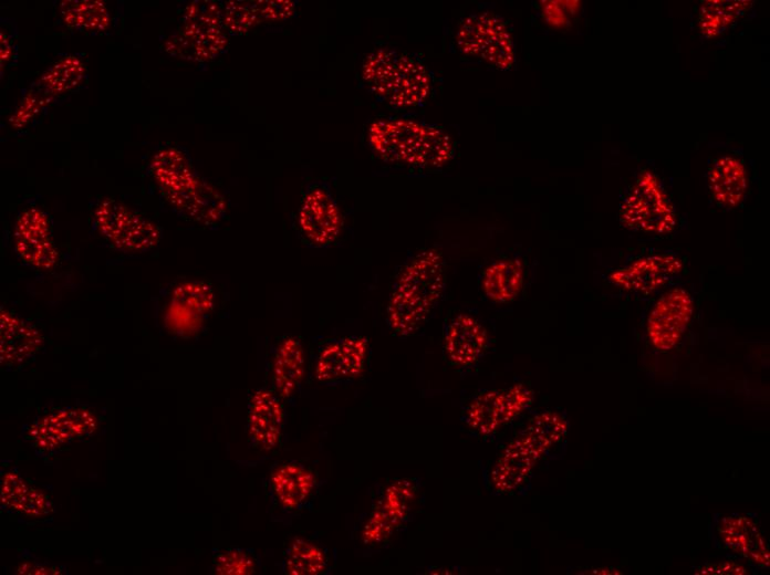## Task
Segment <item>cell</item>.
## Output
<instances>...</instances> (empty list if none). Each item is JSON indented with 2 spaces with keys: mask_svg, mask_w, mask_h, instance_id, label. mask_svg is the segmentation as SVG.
<instances>
[{
  "mask_svg": "<svg viewBox=\"0 0 770 575\" xmlns=\"http://www.w3.org/2000/svg\"><path fill=\"white\" fill-rule=\"evenodd\" d=\"M407 490L397 483L388 489L366 524L364 536L368 541H379L386 536L406 513Z\"/></svg>",
  "mask_w": 770,
  "mask_h": 575,
  "instance_id": "25",
  "label": "cell"
},
{
  "mask_svg": "<svg viewBox=\"0 0 770 575\" xmlns=\"http://www.w3.org/2000/svg\"><path fill=\"white\" fill-rule=\"evenodd\" d=\"M708 187L712 199L719 206H738L748 188V175L742 161L732 156L716 159L708 172Z\"/></svg>",
  "mask_w": 770,
  "mask_h": 575,
  "instance_id": "22",
  "label": "cell"
},
{
  "mask_svg": "<svg viewBox=\"0 0 770 575\" xmlns=\"http://www.w3.org/2000/svg\"><path fill=\"white\" fill-rule=\"evenodd\" d=\"M95 418L84 409H63L35 421L28 433L37 448L50 450L93 431Z\"/></svg>",
  "mask_w": 770,
  "mask_h": 575,
  "instance_id": "18",
  "label": "cell"
},
{
  "mask_svg": "<svg viewBox=\"0 0 770 575\" xmlns=\"http://www.w3.org/2000/svg\"><path fill=\"white\" fill-rule=\"evenodd\" d=\"M214 569L217 574L248 575L256 572V562L244 550L228 548L215 555Z\"/></svg>",
  "mask_w": 770,
  "mask_h": 575,
  "instance_id": "33",
  "label": "cell"
},
{
  "mask_svg": "<svg viewBox=\"0 0 770 575\" xmlns=\"http://www.w3.org/2000/svg\"><path fill=\"white\" fill-rule=\"evenodd\" d=\"M694 311L691 295L681 288L664 293L654 304L647 318V333L653 346L669 351L677 345Z\"/></svg>",
  "mask_w": 770,
  "mask_h": 575,
  "instance_id": "12",
  "label": "cell"
},
{
  "mask_svg": "<svg viewBox=\"0 0 770 575\" xmlns=\"http://www.w3.org/2000/svg\"><path fill=\"white\" fill-rule=\"evenodd\" d=\"M284 419L281 398L267 388L256 390L248 406V435L252 446L262 451L277 448L281 441Z\"/></svg>",
  "mask_w": 770,
  "mask_h": 575,
  "instance_id": "17",
  "label": "cell"
},
{
  "mask_svg": "<svg viewBox=\"0 0 770 575\" xmlns=\"http://www.w3.org/2000/svg\"><path fill=\"white\" fill-rule=\"evenodd\" d=\"M523 285V266L519 260L504 259L489 264L481 275L485 295L497 303L514 300Z\"/></svg>",
  "mask_w": 770,
  "mask_h": 575,
  "instance_id": "23",
  "label": "cell"
},
{
  "mask_svg": "<svg viewBox=\"0 0 770 575\" xmlns=\"http://www.w3.org/2000/svg\"><path fill=\"white\" fill-rule=\"evenodd\" d=\"M532 400L533 391L523 384L485 390L470 401L462 419L480 436H490L526 410Z\"/></svg>",
  "mask_w": 770,
  "mask_h": 575,
  "instance_id": "10",
  "label": "cell"
},
{
  "mask_svg": "<svg viewBox=\"0 0 770 575\" xmlns=\"http://www.w3.org/2000/svg\"><path fill=\"white\" fill-rule=\"evenodd\" d=\"M304 363L300 338L283 337L275 347L271 367L273 391L281 399H291L299 393L304 376Z\"/></svg>",
  "mask_w": 770,
  "mask_h": 575,
  "instance_id": "20",
  "label": "cell"
},
{
  "mask_svg": "<svg viewBox=\"0 0 770 575\" xmlns=\"http://www.w3.org/2000/svg\"><path fill=\"white\" fill-rule=\"evenodd\" d=\"M15 250L23 262L42 269L51 268L58 258L51 238L48 215L38 208H28L18 218L14 229Z\"/></svg>",
  "mask_w": 770,
  "mask_h": 575,
  "instance_id": "13",
  "label": "cell"
},
{
  "mask_svg": "<svg viewBox=\"0 0 770 575\" xmlns=\"http://www.w3.org/2000/svg\"><path fill=\"white\" fill-rule=\"evenodd\" d=\"M174 297L178 306L200 316L206 315L214 306L212 289L202 282L180 284Z\"/></svg>",
  "mask_w": 770,
  "mask_h": 575,
  "instance_id": "31",
  "label": "cell"
},
{
  "mask_svg": "<svg viewBox=\"0 0 770 575\" xmlns=\"http://www.w3.org/2000/svg\"><path fill=\"white\" fill-rule=\"evenodd\" d=\"M751 1L707 0L701 1L698 27L706 38H715L726 31L750 7Z\"/></svg>",
  "mask_w": 770,
  "mask_h": 575,
  "instance_id": "26",
  "label": "cell"
},
{
  "mask_svg": "<svg viewBox=\"0 0 770 575\" xmlns=\"http://www.w3.org/2000/svg\"><path fill=\"white\" fill-rule=\"evenodd\" d=\"M489 347L483 325L466 313H459L445 323L444 352L450 364L459 367L477 363Z\"/></svg>",
  "mask_w": 770,
  "mask_h": 575,
  "instance_id": "15",
  "label": "cell"
},
{
  "mask_svg": "<svg viewBox=\"0 0 770 575\" xmlns=\"http://www.w3.org/2000/svg\"><path fill=\"white\" fill-rule=\"evenodd\" d=\"M457 44L464 54L500 70L510 69L516 60L506 22L491 12L475 13L464 19L457 31Z\"/></svg>",
  "mask_w": 770,
  "mask_h": 575,
  "instance_id": "8",
  "label": "cell"
},
{
  "mask_svg": "<svg viewBox=\"0 0 770 575\" xmlns=\"http://www.w3.org/2000/svg\"><path fill=\"white\" fill-rule=\"evenodd\" d=\"M446 285L445 259L436 249L412 258L395 280L387 304V323L398 336L416 333L439 302Z\"/></svg>",
  "mask_w": 770,
  "mask_h": 575,
  "instance_id": "1",
  "label": "cell"
},
{
  "mask_svg": "<svg viewBox=\"0 0 770 575\" xmlns=\"http://www.w3.org/2000/svg\"><path fill=\"white\" fill-rule=\"evenodd\" d=\"M621 223L648 234H668L677 223L675 209L659 179L649 170L641 172L620 208Z\"/></svg>",
  "mask_w": 770,
  "mask_h": 575,
  "instance_id": "6",
  "label": "cell"
},
{
  "mask_svg": "<svg viewBox=\"0 0 770 575\" xmlns=\"http://www.w3.org/2000/svg\"><path fill=\"white\" fill-rule=\"evenodd\" d=\"M550 447L535 437L523 433L511 441L498 457L491 471V482L501 492H508L521 485L540 457Z\"/></svg>",
  "mask_w": 770,
  "mask_h": 575,
  "instance_id": "14",
  "label": "cell"
},
{
  "mask_svg": "<svg viewBox=\"0 0 770 575\" xmlns=\"http://www.w3.org/2000/svg\"><path fill=\"white\" fill-rule=\"evenodd\" d=\"M368 144L383 161L439 168L454 157L451 137L440 127L409 117H383L368 127Z\"/></svg>",
  "mask_w": 770,
  "mask_h": 575,
  "instance_id": "2",
  "label": "cell"
},
{
  "mask_svg": "<svg viewBox=\"0 0 770 575\" xmlns=\"http://www.w3.org/2000/svg\"><path fill=\"white\" fill-rule=\"evenodd\" d=\"M94 222L104 237L125 251L148 250L159 240L153 222L114 199L105 198L97 205Z\"/></svg>",
  "mask_w": 770,
  "mask_h": 575,
  "instance_id": "9",
  "label": "cell"
},
{
  "mask_svg": "<svg viewBox=\"0 0 770 575\" xmlns=\"http://www.w3.org/2000/svg\"><path fill=\"white\" fill-rule=\"evenodd\" d=\"M566 429L568 424L561 415L554 411H544L531 420L524 432L551 447L565 436Z\"/></svg>",
  "mask_w": 770,
  "mask_h": 575,
  "instance_id": "32",
  "label": "cell"
},
{
  "mask_svg": "<svg viewBox=\"0 0 770 575\" xmlns=\"http://www.w3.org/2000/svg\"><path fill=\"white\" fill-rule=\"evenodd\" d=\"M150 168L162 194L181 217L210 224L225 216V198L197 174L189 156L181 149L169 147L160 150Z\"/></svg>",
  "mask_w": 770,
  "mask_h": 575,
  "instance_id": "3",
  "label": "cell"
},
{
  "mask_svg": "<svg viewBox=\"0 0 770 575\" xmlns=\"http://www.w3.org/2000/svg\"><path fill=\"white\" fill-rule=\"evenodd\" d=\"M52 98L53 97L37 85V88L31 90L21 101L20 106L14 115L11 116L10 122L15 126L24 125L41 108L48 105Z\"/></svg>",
  "mask_w": 770,
  "mask_h": 575,
  "instance_id": "35",
  "label": "cell"
},
{
  "mask_svg": "<svg viewBox=\"0 0 770 575\" xmlns=\"http://www.w3.org/2000/svg\"><path fill=\"white\" fill-rule=\"evenodd\" d=\"M681 269L683 262L679 258L670 254H653L613 271L608 279L625 291L647 294L665 285Z\"/></svg>",
  "mask_w": 770,
  "mask_h": 575,
  "instance_id": "16",
  "label": "cell"
},
{
  "mask_svg": "<svg viewBox=\"0 0 770 575\" xmlns=\"http://www.w3.org/2000/svg\"><path fill=\"white\" fill-rule=\"evenodd\" d=\"M718 531L724 543L736 554L760 566L770 564L766 540L750 518L743 515L725 518Z\"/></svg>",
  "mask_w": 770,
  "mask_h": 575,
  "instance_id": "21",
  "label": "cell"
},
{
  "mask_svg": "<svg viewBox=\"0 0 770 575\" xmlns=\"http://www.w3.org/2000/svg\"><path fill=\"white\" fill-rule=\"evenodd\" d=\"M748 571L743 565L735 562L708 564L695 572L697 575H746Z\"/></svg>",
  "mask_w": 770,
  "mask_h": 575,
  "instance_id": "36",
  "label": "cell"
},
{
  "mask_svg": "<svg viewBox=\"0 0 770 575\" xmlns=\"http://www.w3.org/2000/svg\"><path fill=\"white\" fill-rule=\"evenodd\" d=\"M84 75L85 66L82 60L75 55H69L48 69L37 85L54 97L80 85Z\"/></svg>",
  "mask_w": 770,
  "mask_h": 575,
  "instance_id": "29",
  "label": "cell"
},
{
  "mask_svg": "<svg viewBox=\"0 0 770 575\" xmlns=\"http://www.w3.org/2000/svg\"><path fill=\"white\" fill-rule=\"evenodd\" d=\"M59 9L63 21L80 31L101 32L110 24L108 11L101 1H63Z\"/></svg>",
  "mask_w": 770,
  "mask_h": 575,
  "instance_id": "28",
  "label": "cell"
},
{
  "mask_svg": "<svg viewBox=\"0 0 770 575\" xmlns=\"http://www.w3.org/2000/svg\"><path fill=\"white\" fill-rule=\"evenodd\" d=\"M270 487L274 500L283 510H301L315 490L316 477L299 462H287L272 471Z\"/></svg>",
  "mask_w": 770,
  "mask_h": 575,
  "instance_id": "19",
  "label": "cell"
},
{
  "mask_svg": "<svg viewBox=\"0 0 770 575\" xmlns=\"http://www.w3.org/2000/svg\"><path fill=\"white\" fill-rule=\"evenodd\" d=\"M41 336L22 320L1 312V362L14 364L32 355L41 344Z\"/></svg>",
  "mask_w": 770,
  "mask_h": 575,
  "instance_id": "24",
  "label": "cell"
},
{
  "mask_svg": "<svg viewBox=\"0 0 770 575\" xmlns=\"http://www.w3.org/2000/svg\"><path fill=\"white\" fill-rule=\"evenodd\" d=\"M222 22L228 34H244L266 21L260 1H229L222 6Z\"/></svg>",
  "mask_w": 770,
  "mask_h": 575,
  "instance_id": "30",
  "label": "cell"
},
{
  "mask_svg": "<svg viewBox=\"0 0 770 575\" xmlns=\"http://www.w3.org/2000/svg\"><path fill=\"white\" fill-rule=\"evenodd\" d=\"M329 571L325 553L318 545L295 539L284 552L281 572L287 575H320Z\"/></svg>",
  "mask_w": 770,
  "mask_h": 575,
  "instance_id": "27",
  "label": "cell"
},
{
  "mask_svg": "<svg viewBox=\"0 0 770 575\" xmlns=\"http://www.w3.org/2000/svg\"><path fill=\"white\" fill-rule=\"evenodd\" d=\"M32 489L14 471L7 472L2 480L1 502L11 510L24 512Z\"/></svg>",
  "mask_w": 770,
  "mask_h": 575,
  "instance_id": "34",
  "label": "cell"
},
{
  "mask_svg": "<svg viewBox=\"0 0 770 575\" xmlns=\"http://www.w3.org/2000/svg\"><path fill=\"white\" fill-rule=\"evenodd\" d=\"M362 79L379 102L395 108L423 105L431 90L426 65L413 54L388 46L364 59Z\"/></svg>",
  "mask_w": 770,
  "mask_h": 575,
  "instance_id": "4",
  "label": "cell"
},
{
  "mask_svg": "<svg viewBox=\"0 0 770 575\" xmlns=\"http://www.w3.org/2000/svg\"><path fill=\"white\" fill-rule=\"evenodd\" d=\"M367 346L363 336L326 339L319 348L315 379L324 386H336L358 377L365 367Z\"/></svg>",
  "mask_w": 770,
  "mask_h": 575,
  "instance_id": "11",
  "label": "cell"
},
{
  "mask_svg": "<svg viewBox=\"0 0 770 575\" xmlns=\"http://www.w3.org/2000/svg\"><path fill=\"white\" fill-rule=\"evenodd\" d=\"M343 217L331 184L313 179L302 191L295 216V230L300 241L309 248L331 247L340 237Z\"/></svg>",
  "mask_w": 770,
  "mask_h": 575,
  "instance_id": "7",
  "label": "cell"
},
{
  "mask_svg": "<svg viewBox=\"0 0 770 575\" xmlns=\"http://www.w3.org/2000/svg\"><path fill=\"white\" fill-rule=\"evenodd\" d=\"M227 35L222 7L210 1H195L186 7L178 29L165 43V50L180 59L206 62L226 50Z\"/></svg>",
  "mask_w": 770,
  "mask_h": 575,
  "instance_id": "5",
  "label": "cell"
}]
</instances>
